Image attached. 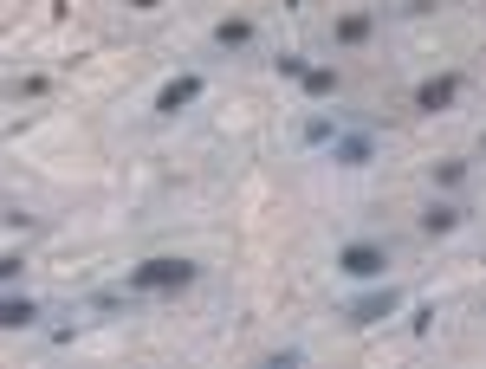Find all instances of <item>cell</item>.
<instances>
[{
	"instance_id": "12",
	"label": "cell",
	"mask_w": 486,
	"mask_h": 369,
	"mask_svg": "<svg viewBox=\"0 0 486 369\" xmlns=\"http://www.w3.org/2000/svg\"><path fill=\"white\" fill-rule=\"evenodd\" d=\"M130 7H137V13H149V7H156V0H130Z\"/></svg>"
},
{
	"instance_id": "11",
	"label": "cell",
	"mask_w": 486,
	"mask_h": 369,
	"mask_svg": "<svg viewBox=\"0 0 486 369\" xmlns=\"http://www.w3.org/2000/svg\"><path fill=\"white\" fill-rule=\"evenodd\" d=\"M370 26H376L370 13H344V20H337V39H344V46H357V39H370Z\"/></svg>"
},
{
	"instance_id": "6",
	"label": "cell",
	"mask_w": 486,
	"mask_h": 369,
	"mask_svg": "<svg viewBox=\"0 0 486 369\" xmlns=\"http://www.w3.org/2000/svg\"><path fill=\"white\" fill-rule=\"evenodd\" d=\"M33 318H39V305H33V298H20V292H7V305H0V324H7V330H26Z\"/></svg>"
},
{
	"instance_id": "7",
	"label": "cell",
	"mask_w": 486,
	"mask_h": 369,
	"mask_svg": "<svg viewBox=\"0 0 486 369\" xmlns=\"http://www.w3.org/2000/svg\"><path fill=\"white\" fill-rule=\"evenodd\" d=\"M331 162L363 168V162H370V136H344V143H331Z\"/></svg>"
},
{
	"instance_id": "4",
	"label": "cell",
	"mask_w": 486,
	"mask_h": 369,
	"mask_svg": "<svg viewBox=\"0 0 486 369\" xmlns=\"http://www.w3.org/2000/svg\"><path fill=\"white\" fill-rule=\"evenodd\" d=\"M454 98H461V78H454V72L422 78V84H415V110H448Z\"/></svg>"
},
{
	"instance_id": "2",
	"label": "cell",
	"mask_w": 486,
	"mask_h": 369,
	"mask_svg": "<svg viewBox=\"0 0 486 369\" xmlns=\"http://www.w3.org/2000/svg\"><path fill=\"white\" fill-rule=\"evenodd\" d=\"M383 266H389V253L376 240H350L337 253V272H350V279H383Z\"/></svg>"
},
{
	"instance_id": "1",
	"label": "cell",
	"mask_w": 486,
	"mask_h": 369,
	"mask_svg": "<svg viewBox=\"0 0 486 369\" xmlns=\"http://www.w3.org/2000/svg\"><path fill=\"white\" fill-rule=\"evenodd\" d=\"M130 286L137 292H182V286H195V260H143L130 272Z\"/></svg>"
},
{
	"instance_id": "10",
	"label": "cell",
	"mask_w": 486,
	"mask_h": 369,
	"mask_svg": "<svg viewBox=\"0 0 486 369\" xmlns=\"http://www.w3.org/2000/svg\"><path fill=\"white\" fill-rule=\"evenodd\" d=\"M299 84H305L311 98H331V91H337V72H331V65H305V78H299Z\"/></svg>"
},
{
	"instance_id": "5",
	"label": "cell",
	"mask_w": 486,
	"mask_h": 369,
	"mask_svg": "<svg viewBox=\"0 0 486 369\" xmlns=\"http://www.w3.org/2000/svg\"><path fill=\"white\" fill-rule=\"evenodd\" d=\"M396 305H402V292H396V286H383V292H363L357 305H350V324H383Z\"/></svg>"
},
{
	"instance_id": "3",
	"label": "cell",
	"mask_w": 486,
	"mask_h": 369,
	"mask_svg": "<svg viewBox=\"0 0 486 369\" xmlns=\"http://www.w3.org/2000/svg\"><path fill=\"white\" fill-rule=\"evenodd\" d=\"M195 98H201V78H195V72H182V78H169V84L156 91V110H162V117H175V110H188Z\"/></svg>"
},
{
	"instance_id": "9",
	"label": "cell",
	"mask_w": 486,
	"mask_h": 369,
	"mask_svg": "<svg viewBox=\"0 0 486 369\" xmlns=\"http://www.w3.org/2000/svg\"><path fill=\"white\" fill-rule=\"evenodd\" d=\"M247 39H253V20H221V26H214V46H234L240 52Z\"/></svg>"
},
{
	"instance_id": "8",
	"label": "cell",
	"mask_w": 486,
	"mask_h": 369,
	"mask_svg": "<svg viewBox=\"0 0 486 369\" xmlns=\"http://www.w3.org/2000/svg\"><path fill=\"white\" fill-rule=\"evenodd\" d=\"M454 227H461V208H448V202H435L422 214V234H454Z\"/></svg>"
}]
</instances>
